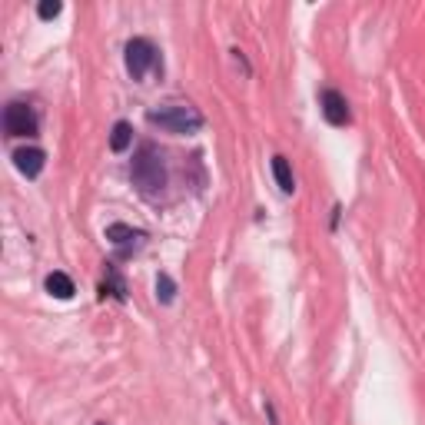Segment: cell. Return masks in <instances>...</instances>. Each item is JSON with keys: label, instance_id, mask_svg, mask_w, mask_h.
<instances>
[{"label": "cell", "instance_id": "cell-1", "mask_svg": "<svg viewBox=\"0 0 425 425\" xmlns=\"http://www.w3.org/2000/svg\"><path fill=\"white\" fill-rule=\"evenodd\" d=\"M130 180H133V187L143 200H160L163 189H166V153L147 140V143H140V150L133 153V163H130Z\"/></svg>", "mask_w": 425, "mask_h": 425}, {"label": "cell", "instance_id": "cell-2", "mask_svg": "<svg viewBox=\"0 0 425 425\" xmlns=\"http://www.w3.org/2000/svg\"><path fill=\"white\" fill-rule=\"evenodd\" d=\"M147 120L153 126H160L166 133H176V137H193V133H200L203 130V113L193 107L189 100H163L156 103L153 110H147Z\"/></svg>", "mask_w": 425, "mask_h": 425}, {"label": "cell", "instance_id": "cell-3", "mask_svg": "<svg viewBox=\"0 0 425 425\" xmlns=\"http://www.w3.org/2000/svg\"><path fill=\"white\" fill-rule=\"evenodd\" d=\"M123 60H126V74L133 76L137 83H143L150 70H153V74H163L160 50H156V47H153V40H147V37H133V40H126Z\"/></svg>", "mask_w": 425, "mask_h": 425}, {"label": "cell", "instance_id": "cell-4", "mask_svg": "<svg viewBox=\"0 0 425 425\" xmlns=\"http://www.w3.org/2000/svg\"><path fill=\"white\" fill-rule=\"evenodd\" d=\"M40 130V120L34 107H27V103L13 100L4 107V133L7 137H37Z\"/></svg>", "mask_w": 425, "mask_h": 425}, {"label": "cell", "instance_id": "cell-5", "mask_svg": "<svg viewBox=\"0 0 425 425\" xmlns=\"http://www.w3.org/2000/svg\"><path fill=\"white\" fill-rule=\"evenodd\" d=\"M103 236H107V243L113 246L116 259H130V256L137 250H143V243H147V233H143V229H133V226H126V223H110Z\"/></svg>", "mask_w": 425, "mask_h": 425}, {"label": "cell", "instance_id": "cell-6", "mask_svg": "<svg viewBox=\"0 0 425 425\" xmlns=\"http://www.w3.org/2000/svg\"><path fill=\"white\" fill-rule=\"evenodd\" d=\"M319 107H323V116L329 126H349L352 123V110L339 90L325 87L323 93H319Z\"/></svg>", "mask_w": 425, "mask_h": 425}, {"label": "cell", "instance_id": "cell-7", "mask_svg": "<svg viewBox=\"0 0 425 425\" xmlns=\"http://www.w3.org/2000/svg\"><path fill=\"white\" fill-rule=\"evenodd\" d=\"M43 163H47V153L40 147H24V150H13V166L27 176V180H37L43 173Z\"/></svg>", "mask_w": 425, "mask_h": 425}, {"label": "cell", "instance_id": "cell-8", "mask_svg": "<svg viewBox=\"0 0 425 425\" xmlns=\"http://www.w3.org/2000/svg\"><path fill=\"white\" fill-rule=\"evenodd\" d=\"M100 296L107 299V296H113V299L126 302V283L120 279V273H116V266L107 263V279L100 283Z\"/></svg>", "mask_w": 425, "mask_h": 425}, {"label": "cell", "instance_id": "cell-9", "mask_svg": "<svg viewBox=\"0 0 425 425\" xmlns=\"http://www.w3.org/2000/svg\"><path fill=\"white\" fill-rule=\"evenodd\" d=\"M43 286H47V292H50L53 299H70L76 289H74V279L67 273H50L47 279H43Z\"/></svg>", "mask_w": 425, "mask_h": 425}, {"label": "cell", "instance_id": "cell-10", "mask_svg": "<svg viewBox=\"0 0 425 425\" xmlns=\"http://www.w3.org/2000/svg\"><path fill=\"white\" fill-rule=\"evenodd\" d=\"M130 143H133V126L126 123V120H116L110 130V150L113 153H126L130 150Z\"/></svg>", "mask_w": 425, "mask_h": 425}, {"label": "cell", "instance_id": "cell-11", "mask_svg": "<svg viewBox=\"0 0 425 425\" xmlns=\"http://www.w3.org/2000/svg\"><path fill=\"white\" fill-rule=\"evenodd\" d=\"M273 176L283 193H292L296 189V176H292V166H289L286 156H273Z\"/></svg>", "mask_w": 425, "mask_h": 425}, {"label": "cell", "instance_id": "cell-12", "mask_svg": "<svg viewBox=\"0 0 425 425\" xmlns=\"http://www.w3.org/2000/svg\"><path fill=\"white\" fill-rule=\"evenodd\" d=\"M156 299H160L163 306H170V302L176 299V283H173V276H166V273L156 276Z\"/></svg>", "mask_w": 425, "mask_h": 425}, {"label": "cell", "instance_id": "cell-13", "mask_svg": "<svg viewBox=\"0 0 425 425\" xmlns=\"http://www.w3.org/2000/svg\"><path fill=\"white\" fill-rule=\"evenodd\" d=\"M60 11H63L60 0H40V4H37V17H40V20H53V17H60Z\"/></svg>", "mask_w": 425, "mask_h": 425}, {"label": "cell", "instance_id": "cell-14", "mask_svg": "<svg viewBox=\"0 0 425 425\" xmlns=\"http://www.w3.org/2000/svg\"><path fill=\"white\" fill-rule=\"evenodd\" d=\"M266 415H269V425H279V415H276L273 402H266Z\"/></svg>", "mask_w": 425, "mask_h": 425}, {"label": "cell", "instance_id": "cell-15", "mask_svg": "<svg viewBox=\"0 0 425 425\" xmlns=\"http://www.w3.org/2000/svg\"><path fill=\"white\" fill-rule=\"evenodd\" d=\"M97 425H107V422H97Z\"/></svg>", "mask_w": 425, "mask_h": 425}]
</instances>
